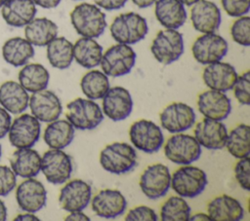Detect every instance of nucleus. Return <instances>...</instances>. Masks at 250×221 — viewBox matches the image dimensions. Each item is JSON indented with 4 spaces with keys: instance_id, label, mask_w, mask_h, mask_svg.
Masks as SVG:
<instances>
[{
    "instance_id": "obj_29",
    "label": "nucleus",
    "mask_w": 250,
    "mask_h": 221,
    "mask_svg": "<svg viewBox=\"0 0 250 221\" xmlns=\"http://www.w3.org/2000/svg\"><path fill=\"white\" fill-rule=\"evenodd\" d=\"M58 25L47 18H34L24 28L25 39L37 47L47 46L58 36Z\"/></svg>"
},
{
    "instance_id": "obj_49",
    "label": "nucleus",
    "mask_w": 250,
    "mask_h": 221,
    "mask_svg": "<svg viewBox=\"0 0 250 221\" xmlns=\"http://www.w3.org/2000/svg\"><path fill=\"white\" fill-rule=\"evenodd\" d=\"M188 220H190V221H197V220H200V221H207V220H210V218H209L208 214H205V213H196V214L190 215Z\"/></svg>"
},
{
    "instance_id": "obj_47",
    "label": "nucleus",
    "mask_w": 250,
    "mask_h": 221,
    "mask_svg": "<svg viewBox=\"0 0 250 221\" xmlns=\"http://www.w3.org/2000/svg\"><path fill=\"white\" fill-rule=\"evenodd\" d=\"M33 3L44 9H53L59 6L62 0H32Z\"/></svg>"
},
{
    "instance_id": "obj_55",
    "label": "nucleus",
    "mask_w": 250,
    "mask_h": 221,
    "mask_svg": "<svg viewBox=\"0 0 250 221\" xmlns=\"http://www.w3.org/2000/svg\"><path fill=\"white\" fill-rule=\"evenodd\" d=\"M74 1H77V0H74Z\"/></svg>"
},
{
    "instance_id": "obj_9",
    "label": "nucleus",
    "mask_w": 250,
    "mask_h": 221,
    "mask_svg": "<svg viewBox=\"0 0 250 221\" xmlns=\"http://www.w3.org/2000/svg\"><path fill=\"white\" fill-rule=\"evenodd\" d=\"M129 137L135 148L147 154L159 151L164 143V135L160 127L146 119L138 120L131 125Z\"/></svg>"
},
{
    "instance_id": "obj_1",
    "label": "nucleus",
    "mask_w": 250,
    "mask_h": 221,
    "mask_svg": "<svg viewBox=\"0 0 250 221\" xmlns=\"http://www.w3.org/2000/svg\"><path fill=\"white\" fill-rule=\"evenodd\" d=\"M70 21L75 31L82 37L98 38L106 28L105 14L97 5L81 3L70 12Z\"/></svg>"
},
{
    "instance_id": "obj_36",
    "label": "nucleus",
    "mask_w": 250,
    "mask_h": 221,
    "mask_svg": "<svg viewBox=\"0 0 250 221\" xmlns=\"http://www.w3.org/2000/svg\"><path fill=\"white\" fill-rule=\"evenodd\" d=\"M80 88L87 98L101 99L110 88L108 76L100 70H90L81 78Z\"/></svg>"
},
{
    "instance_id": "obj_34",
    "label": "nucleus",
    "mask_w": 250,
    "mask_h": 221,
    "mask_svg": "<svg viewBox=\"0 0 250 221\" xmlns=\"http://www.w3.org/2000/svg\"><path fill=\"white\" fill-rule=\"evenodd\" d=\"M46 55L53 67L66 69L73 61V44L65 37L57 36L47 45Z\"/></svg>"
},
{
    "instance_id": "obj_27",
    "label": "nucleus",
    "mask_w": 250,
    "mask_h": 221,
    "mask_svg": "<svg viewBox=\"0 0 250 221\" xmlns=\"http://www.w3.org/2000/svg\"><path fill=\"white\" fill-rule=\"evenodd\" d=\"M10 164L17 176L31 178L40 172L41 156L32 148H19L13 153Z\"/></svg>"
},
{
    "instance_id": "obj_4",
    "label": "nucleus",
    "mask_w": 250,
    "mask_h": 221,
    "mask_svg": "<svg viewBox=\"0 0 250 221\" xmlns=\"http://www.w3.org/2000/svg\"><path fill=\"white\" fill-rule=\"evenodd\" d=\"M66 120L74 129L90 130L96 129L104 120L100 105L92 99L75 98L66 105Z\"/></svg>"
},
{
    "instance_id": "obj_52",
    "label": "nucleus",
    "mask_w": 250,
    "mask_h": 221,
    "mask_svg": "<svg viewBox=\"0 0 250 221\" xmlns=\"http://www.w3.org/2000/svg\"><path fill=\"white\" fill-rule=\"evenodd\" d=\"M180 2H182L185 6H192L194 3H196L197 1H199V0H179Z\"/></svg>"
},
{
    "instance_id": "obj_42",
    "label": "nucleus",
    "mask_w": 250,
    "mask_h": 221,
    "mask_svg": "<svg viewBox=\"0 0 250 221\" xmlns=\"http://www.w3.org/2000/svg\"><path fill=\"white\" fill-rule=\"evenodd\" d=\"M124 219L126 221H157L158 215L151 207L139 205L130 209Z\"/></svg>"
},
{
    "instance_id": "obj_26",
    "label": "nucleus",
    "mask_w": 250,
    "mask_h": 221,
    "mask_svg": "<svg viewBox=\"0 0 250 221\" xmlns=\"http://www.w3.org/2000/svg\"><path fill=\"white\" fill-rule=\"evenodd\" d=\"M37 13L32 0H7L1 7L2 18L5 22L14 27L25 26Z\"/></svg>"
},
{
    "instance_id": "obj_10",
    "label": "nucleus",
    "mask_w": 250,
    "mask_h": 221,
    "mask_svg": "<svg viewBox=\"0 0 250 221\" xmlns=\"http://www.w3.org/2000/svg\"><path fill=\"white\" fill-rule=\"evenodd\" d=\"M72 169V160L62 149H50L41 157L40 170L51 184L65 183L70 178Z\"/></svg>"
},
{
    "instance_id": "obj_48",
    "label": "nucleus",
    "mask_w": 250,
    "mask_h": 221,
    "mask_svg": "<svg viewBox=\"0 0 250 221\" xmlns=\"http://www.w3.org/2000/svg\"><path fill=\"white\" fill-rule=\"evenodd\" d=\"M156 0H132V2L139 8L145 9L152 6Z\"/></svg>"
},
{
    "instance_id": "obj_8",
    "label": "nucleus",
    "mask_w": 250,
    "mask_h": 221,
    "mask_svg": "<svg viewBox=\"0 0 250 221\" xmlns=\"http://www.w3.org/2000/svg\"><path fill=\"white\" fill-rule=\"evenodd\" d=\"M136 57L137 55L130 45L117 43L103 53L100 65L106 76L121 77L131 72Z\"/></svg>"
},
{
    "instance_id": "obj_35",
    "label": "nucleus",
    "mask_w": 250,
    "mask_h": 221,
    "mask_svg": "<svg viewBox=\"0 0 250 221\" xmlns=\"http://www.w3.org/2000/svg\"><path fill=\"white\" fill-rule=\"evenodd\" d=\"M225 147L229 153L236 158L249 157L250 153V127L246 124H239L228 132Z\"/></svg>"
},
{
    "instance_id": "obj_16",
    "label": "nucleus",
    "mask_w": 250,
    "mask_h": 221,
    "mask_svg": "<svg viewBox=\"0 0 250 221\" xmlns=\"http://www.w3.org/2000/svg\"><path fill=\"white\" fill-rule=\"evenodd\" d=\"M93 212L104 219H114L122 215L127 208L124 195L115 189H104L90 201Z\"/></svg>"
},
{
    "instance_id": "obj_51",
    "label": "nucleus",
    "mask_w": 250,
    "mask_h": 221,
    "mask_svg": "<svg viewBox=\"0 0 250 221\" xmlns=\"http://www.w3.org/2000/svg\"><path fill=\"white\" fill-rule=\"evenodd\" d=\"M7 219V208L3 201L0 200V221H5Z\"/></svg>"
},
{
    "instance_id": "obj_3",
    "label": "nucleus",
    "mask_w": 250,
    "mask_h": 221,
    "mask_svg": "<svg viewBox=\"0 0 250 221\" xmlns=\"http://www.w3.org/2000/svg\"><path fill=\"white\" fill-rule=\"evenodd\" d=\"M102 167L112 174H124L137 165V152L126 142H113L106 145L100 153Z\"/></svg>"
},
{
    "instance_id": "obj_18",
    "label": "nucleus",
    "mask_w": 250,
    "mask_h": 221,
    "mask_svg": "<svg viewBox=\"0 0 250 221\" xmlns=\"http://www.w3.org/2000/svg\"><path fill=\"white\" fill-rule=\"evenodd\" d=\"M91 198V185L82 179H72L62 188L59 203L65 211H78L84 210L88 206Z\"/></svg>"
},
{
    "instance_id": "obj_30",
    "label": "nucleus",
    "mask_w": 250,
    "mask_h": 221,
    "mask_svg": "<svg viewBox=\"0 0 250 221\" xmlns=\"http://www.w3.org/2000/svg\"><path fill=\"white\" fill-rule=\"evenodd\" d=\"M103 53V47L94 38L81 37L73 44V59L86 69L100 65Z\"/></svg>"
},
{
    "instance_id": "obj_54",
    "label": "nucleus",
    "mask_w": 250,
    "mask_h": 221,
    "mask_svg": "<svg viewBox=\"0 0 250 221\" xmlns=\"http://www.w3.org/2000/svg\"><path fill=\"white\" fill-rule=\"evenodd\" d=\"M1 155H2V147H1V144H0V158H1Z\"/></svg>"
},
{
    "instance_id": "obj_11",
    "label": "nucleus",
    "mask_w": 250,
    "mask_h": 221,
    "mask_svg": "<svg viewBox=\"0 0 250 221\" xmlns=\"http://www.w3.org/2000/svg\"><path fill=\"white\" fill-rule=\"evenodd\" d=\"M171 186V172L169 167L161 163L148 166L141 174L140 188L149 200L164 197Z\"/></svg>"
},
{
    "instance_id": "obj_23",
    "label": "nucleus",
    "mask_w": 250,
    "mask_h": 221,
    "mask_svg": "<svg viewBox=\"0 0 250 221\" xmlns=\"http://www.w3.org/2000/svg\"><path fill=\"white\" fill-rule=\"evenodd\" d=\"M237 76L234 66L221 60L207 64L202 72V80L209 89L224 92L232 89Z\"/></svg>"
},
{
    "instance_id": "obj_14",
    "label": "nucleus",
    "mask_w": 250,
    "mask_h": 221,
    "mask_svg": "<svg viewBox=\"0 0 250 221\" xmlns=\"http://www.w3.org/2000/svg\"><path fill=\"white\" fill-rule=\"evenodd\" d=\"M161 127L170 133L184 132L190 129L196 120L193 108L184 102L167 105L159 115Z\"/></svg>"
},
{
    "instance_id": "obj_21",
    "label": "nucleus",
    "mask_w": 250,
    "mask_h": 221,
    "mask_svg": "<svg viewBox=\"0 0 250 221\" xmlns=\"http://www.w3.org/2000/svg\"><path fill=\"white\" fill-rule=\"evenodd\" d=\"M197 108L204 118L223 121L231 112V102L226 92L209 89L198 95Z\"/></svg>"
},
{
    "instance_id": "obj_5",
    "label": "nucleus",
    "mask_w": 250,
    "mask_h": 221,
    "mask_svg": "<svg viewBox=\"0 0 250 221\" xmlns=\"http://www.w3.org/2000/svg\"><path fill=\"white\" fill-rule=\"evenodd\" d=\"M208 183L206 172L190 165L178 168L171 175V186L173 191L183 198H195L200 195Z\"/></svg>"
},
{
    "instance_id": "obj_15",
    "label": "nucleus",
    "mask_w": 250,
    "mask_h": 221,
    "mask_svg": "<svg viewBox=\"0 0 250 221\" xmlns=\"http://www.w3.org/2000/svg\"><path fill=\"white\" fill-rule=\"evenodd\" d=\"M133 106L132 95L123 87L109 88L103 97V113L113 122L123 121L128 118L133 111Z\"/></svg>"
},
{
    "instance_id": "obj_38",
    "label": "nucleus",
    "mask_w": 250,
    "mask_h": 221,
    "mask_svg": "<svg viewBox=\"0 0 250 221\" xmlns=\"http://www.w3.org/2000/svg\"><path fill=\"white\" fill-rule=\"evenodd\" d=\"M230 35L232 40L240 46H250V18L242 16L233 21L230 27Z\"/></svg>"
},
{
    "instance_id": "obj_43",
    "label": "nucleus",
    "mask_w": 250,
    "mask_h": 221,
    "mask_svg": "<svg viewBox=\"0 0 250 221\" xmlns=\"http://www.w3.org/2000/svg\"><path fill=\"white\" fill-rule=\"evenodd\" d=\"M17 184V175L11 167L0 166V197L9 195Z\"/></svg>"
},
{
    "instance_id": "obj_31",
    "label": "nucleus",
    "mask_w": 250,
    "mask_h": 221,
    "mask_svg": "<svg viewBox=\"0 0 250 221\" xmlns=\"http://www.w3.org/2000/svg\"><path fill=\"white\" fill-rule=\"evenodd\" d=\"M75 129L67 120L57 119L48 124L43 139L51 149H64L73 140Z\"/></svg>"
},
{
    "instance_id": "obj_28",
    "label": "nucleus",
    "mask_w": 250,
    "mask_h": 221,
    "mask_svg": "<svg viewBox=\"0 0 250 221\" xmlns=\"http://www.w3.org/2000/svg\"><path fill=\"white\" fill-rule=\"evenodd\" d=\"M27 92L15 81H7L0 86V104L12 114H21L28 107Z\"/></svg>"
},
{
    "instance_id": "obj_25",
    "label": "nucleus",
    "mask_w": 250,
    "mask_h": 221,
    "mask_svg": "<svg viewBox=\"0 0 250 221\" xmlns=\"http://www.w3.org/2000/svg\"><path fill=\"white\" fill-rule=\"evenodd\" d=\"M154 15L158 22L168 29L180 28L188 18L185 5L179 0H156Z\"/></svg>"
},
{
    "instance_id": "obj_13",
    "label": "nucleus",
    "mask_w": 250,
    "mask_h": 221,
    "mask_svg": "<svg viewBox=\"0 0 250 221\" xmlns=\"http://www.w3.org/2000/svg\"><path fill=\"white\" fill-rule=\"evenodd\" d=\"M9 141L16 148H31L41 133L40 122L29 114H21L11 123Z\"/></svg>"
},
{
    "instance_id": "obj_41",
    "label": "nucleus",
    "mask_w": 250,
    "mask_h": 221,
    "mask_svg": "<svg viewBox=\"0 0 250 221\" xmlns=\"http://www.w3.org/2000/svg\"><path fill=\"white\" fill-rule=\"evenodd\" d=\"M224 11L232 18L245 16L250 10V0H221Z\"/></svg>"
},
{
    "instance_id": "obj_7",
    "label": "nucleus",
    "mask_w": 250,
    "mask_h": 221,
    "mask_svg": "<svg viewBox=\"0 0 250 221\" xmlns=\"http://www.w3.org/2000/svg\"><path fill=\"white\" fill-rule=\"evenodd\" d=\"M201 153V146L195 137L183 132L174 133L164 145L165 157L176 165H190L200 158Z\"/></svg>"
},
{
    "instance_id": "obj_19",
    "label": "nucleus",
    "mask_w": 250,
    "mask_h": 221,
    "mask_svg": "<svg viewBox=\"0 0 250 221\" xmlns=\"http://www.w3.org/2000/svg\"><path fill=\"white\" fill-rule=\"evenodd\" d=\"M16 200L21 209L35 213L46 205L47 191L39 180L25 178L17 188Z\"/></svg>"
},
{
    "instance_id": "obj_33",
    "label": "nucleus",
    "mask_w": 250,
    "mask_h": 221,
    "mask_svg": "<svg viewBox=\"0 0 250 221\" xmlns=\"http://www.w3.org/2000/svg\"><path fill=\"white\" fill-rule=\"evenodd\" d=\"M49 80V71L40 63L25 64L19 72V82L26 92H35L45 90Z\"/></svg>"
},
{
    "instance_id": "obj_22",
    "label": "nucleus",
    "mask_w": 250,
    "mask_h": 221,
    "mask_svg": "<svg viewBox=\"0 0 250 221\" xmlns=\"http://www.w3.org/2000/svg\"><path fill=\"white\" fill-rule=\"evenodd\" d=\"M227 126L222 121L204 118L195 125L193 133L201 147L219 150L225 147L228 137Z\"/></svg>"
},
{
    "instance_id": "obj_50",
    "label": "nucleus",
    "mask_w": 250,
    "mask_h": 221,
    "mask_svg": "<svg viewBox=\"0 0 250 221\" xmlns=\"http://www.w3.org/2000/svg\"><path fill=\"white\" fill-rule=\"evenodd\" d=\"M14 220L17 221V220H39V219L35 215H33L31 212H26L25 214L18 215Z\"/></svg>"
},
{
    "instance_id": "obj_32",
    "label": "nucleus",
    "mask_w": 250,
    "mask_h": 221,
    "mask_svg": "<svg viewBox=\"0 0 250 221\" xmlns=\"http://www.w3.org/2000/svg\"><path fill=\"white\" fill-rule=\"evenodd\" d=\"M2 55L7 63L20 67L25 65L34 56V48L26 39L13 37L4 43Z\"/></svg>"
},
{
    "instance_id": "obj_46",
    "label": "nucleus",
    "mask_w": 250,
    "mask_h": 221,
    "mask_svg": "<svg viewBox=\"0 0 250 221\" xmlns=\"http://www.w3.org/2000/svg\"><path fill=\"white\" fill-rule=\"evenodd\" d=\"M64 220L66 221H89L90 220V217L85 214L83 212V210H78V211H71L69 212V214L64 218Z\"/></svg>"
},
{
    "instance_id": "obj_44",
    "label": "nucleus",
    "mask_w": 250,
    "mask_h": 221,
    "mask_svg": "<svg viewBox=\"0 0 250 221\" xmlns=\"http://www.w3.org/2000/svg\"><path fill=\"white\" fill-rule=\"evenodd\" d=\"M128 0H94L95 5L106 11L119 10L125 6Z\"/></svg>"
},
{
    "instance_id": "obj_39",
    "label": "nucleus",
    "mask_w": 250,
    "mask_h": 221,
    "mask_svg": "<svg viewBox=\"0 0 250 221\" xmlns=\"http://www.w3.org/2000/svg\"><path fill=\"white\" fill-rule=\"evenodd\" d=\"M236 100L242 105H249L250 103V71L247 70L237 79L231 89Z\"/></svg>"
},
{
    "instance_id": "obj_6",
    "label": "nucleus",
    "mask_w": 250,
    "mask_h": 221,
    "mask_svg": "<svg viewBox=\"0 0 250 221\" xmlns=\"http://www.w3.org/2000/svg\"><path fill=\"white\" fill-rule=\"evenodd\" d=\"M185 51L183 34L177 29H163L154 37L150 52L161 64L169 65L177 61Z\"/></svg>"
},
{
    "instance_id": "obj_40",
    "label": "nucleus",
    "mask_w": 250,
    "mask_h": 221,
    "mask_svg": "<svg viewBox=\"0 0 250 221\" xmlns=\"http://www.w3.org/2000/svg\"><path fill=\"white\" fill-rule=\"evenodd\" d=\"M234 176L239 186L245 190H250V159L249 157L238 159L234 166Z\"/></svg>"
},
{
    "instance_id": "obj_2",
    "label": "nucleus",
    "mask_w": 250,
    "mask_h": 221,
    "mask_svg": "<svg viewBox=\"0 0 250 221\" xmlns=\"http://www.w3.org/2000/svg\"><path fill=\"white\" fill-rule=\"evenodd\" d=\"M109 31L117 43L133 45L146 36L148 25L144 17L138 13L129 12L117 16L111 22Z\"/></svg>"
},
{
    "instance_id": "obj_17",
    "label": "nucleus",
    "mask_w": 250,
    "mask_h": 221,
    "mask_svg": "<svg viewBox=\"0 0 250 221\" xmlns=\"http://www.w3.org/2000/svg\"><path fill=\"white\" fill-rule=\"evenodd\" d=\"M28 106L31 114L43 123H50L59 119L62 112V105L59 96L46 89L32 92L29 96Z\"/></svg>"
},
{
    "instance_id": "obj_24",
    "label": "nucleus",
    "mask_w": 250,
    "mask_h": 221,
    "mask_svg": "<svg viewBox=\"0 0 250 221\" xmlns=\"http://www.w3.org/2000/svg\"><path fill=\"white\" fill-rule=\"evenodd\" d=\"M207 214L212 221H238L244 216V208L236 199L221 195L209 202Z\"/></svg>"
},
{
    "instance_id": "obj_37",
    "label": "nucleus",
    "mask_w": 250,
    "mask_h": 221,
    "mask_svg": "<svg viewBox=\"0 0 250 221\" xmlns=\"http://www.w3.org/2000/svg\"><path fill=\"white\" fill-rule=\"evenodd\" d=\"M190 210V206L185 198L172 196L161 205L160 219L162 221H188Z\"/></svg>"
},
{
    "instance_id": "obj_45",
    "label": "nucleus",
    "mask_w": 250,
    "mask_h": 221,
    "mask_svg": "<svg viewBox=\"0 0 250 221\" xmlns=\"http://www.w3.org/2000/svg\"><path fill=\"white\" fill-rule=\"evenodd\" d=\"M11 123L12 118L9 112L3 107H0V139L5 137V135L8 133Z\"/></svg>"
},
{
    "instance_id": "obj_20",
    "label": "nucleus",
    "mask_w": 250,
    "mask_h": 221,
    "mask_svg": "<svg viewBox=\"0 0 250 221\" xmlns=\"http://www.w3.org/2000/svg\"><path fill=\"white\" fill-rule=\"evenodd\" d=\"M190 20L196 31L202 34L214 33L221 25V11L216 3L199 0L191 6Z\"/></svg>"
},
{
    "instance_id": "obj_53",
    "label": "nucleus",
    "mask_w": 250,
    "mask_h": 221,
    "mask_svg": "<svg viewBox=\"0 0 250 221\" xmlns=\"http://www.w3.org/2000/svg\"><path fill=\"white\" fill-rule=\"evenodd\" d=\"M6 1H7V0H0V8L4 5V3H5Z\"/></svg>"
},
{
    "instance_id": "obj_12",
    "label": "nucleus",
    "mask_w": 250,
    "mask_h": 221,
    "mask_svg": "<svg viewBox=\"0 0 250 221\" xmlns=\"http://www.w3.org/2000/svg\"><path fill=\"white\" fill-rule=\"evenodd\" d=\"M228 50L227 40L215 32L202 34L195 39L191 46L193 58L203 65L222 60Z\"/></svg>"
}]
</instances>
